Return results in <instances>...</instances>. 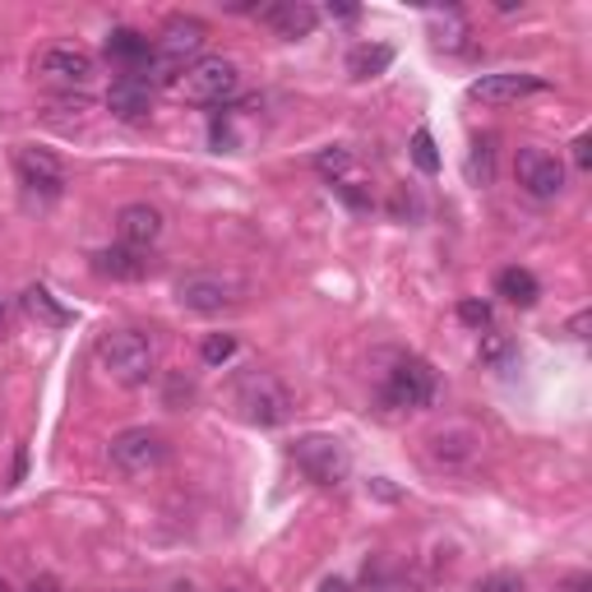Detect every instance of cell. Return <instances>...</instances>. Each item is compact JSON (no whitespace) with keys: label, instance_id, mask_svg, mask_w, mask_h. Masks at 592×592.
<instances>
[{"label":"cell","instance_id":"1","mask_svg":"<svg viewBox=\"0 0 592 592\" xmlns=\"http://www.w3.org/2000/svg\"><path fill=\"white\" fill-rule=\"evenodd\" d=\"M93 357H98V370L107 380L139 389L158 375V343L144 334V329H107V334L93 343Z\"/></svg>","mask_w":592,"mask_h":592},{"label":"cell","instance_id":"2","mask_svg":"<svg viewBox=\"0 0 592 592\" xmlns=\"http://www.w3.org/2000/svg\"><path fill=\"white\" fill-rule=\"evenodd\" d=\"M107 459H111V467L121 472V477L139 482V477H153V472L172 459V444H168L162 431H153V426H126V431L111 435Z\"/></svg>","mask_w":592,"mask_h":592},{"label":"cell","instance_id":"3","mask_svg":"<svg viewBox=\"0 0 592 592\" xmlns=\"http://www.w3.org/2000/svg\"><path fill=\"white\" fill-rule=\"evenodd\" d=\"M246 278H236V273H213V269H200V273H185L176 278V305L181 311H191V315H223L232 311V305H241L246 301Z\"/></svg>","mask_w":592,"mask_h":592},{"label":"cell","instance_id":"4","mask_svg":"<svg viewBox=\"0 0 592 592\" xmlns=\"http://www.w3.org/2000/svg\"><path fill=\"white\" fill-rule=\"evenodd\" d=\"M292 463L301 467L305 482H315L324 491H334L352 477V454L338 435H324V431H311V435H297L292 444Z\"/></svg>","mask_w":592,"mask_h":592},{"label":"cell","instance_id":"5","mask_svg":"<svg viewBox=\"0 0 592 592\" xmlns=\"http://www.w3.org/2000/svg\"><path fill=\"white\" fill-rule=\"evenodd\" d=\"M176 93L185 103L223 107V103H232L236 93H241V65H236L232 56H204L176 79Z\"/></svg>","mask_w":592,"mask_h":592},{"label":"cell","instance_id":"6","mask_svg":"<svg viewBox=\"0 0 592 592\" xmlns=\"http://www.w3.org/2000/svg\"><path fill=\"white\" fill-rule=\"evenodd\" d=\"M236 402H241V412H246V421H255V426H265V431H273V426H288V417H292V389L278 380V375H269V370H250V375H241L236 380Z\"/></svg>","mask_w":592,"mask_h":592},{"label":"cell","instance_id":"7","mask_svg":"<svg viewBox=\"0 0 592 592\" xmlns=\"http://www.w3.org/2000/svg\"><path fill=\"white\" fill-rule=\"evenodd\" d=\"M421 444H426L431 467H440V472H472L486 454V435L477 431V426H467V421H444Z\"/></svg>","mask_w":592,"mask_h":592},{"label":"cell","instance_id":"8","mask_svg":"<svg viewBox=\"0 0 592 592\" xmlns=\"http://www.w3.org/2000/svg\"><path fill=\"white\" fill-rule=\"evenodd\" d=\"M33 75L42 84L61 88V93H75V88L84 93L93 79H98V61L75 42H52V46H42V52L33 56Z\"/></svg>","mask_w":592,"mask_h":592},{"label":"cell","instance_id":"9","mask_svg":"<svg viewBox=\"0 0 592 592\" xmlns=\"http://www.w3.org/2000/svg\"><path fill=\"white\" fill-rule=\"evenodd\" d=\"M14 176L23 185V195L37 204H56L65 195V168H61V158L46 149H33V144L14 149Z\"/></svg>","mask_w":592,"mask_h":592},{"label":"cell","instance_id":"10","mask_svg":"<svg viewBox=\"0 0 592 592\" xmlns=\"http://www.w3.org/2000/svg\"><path fill=\"white\" fill-rule=\"evenodd\" d=\"M435 370L417 362V357H402L394 370H389V380H385V408L394 412H408V408H431L435 402Z\"/></svg>","mask_w":592,"mask_h":592},{"label":"cell","instance_id":"11","mask_svg":"<svg viewBox=\"0 0 592 592\" xmlns=\"http://www.w3.org/2000/svg\"><path fill=\"white\" fill-rule=\"evenodd\" d=\"M551 84L541 75H524V69H495V75H482L467 84V98L482 103V107H509V103H524L532 93H547Z\"/></svg>","mask_w":592,"mask_h":592},{"label":"cell","instance_id":"12","mask_svg":"<svg viewBox=\"0 0 592 592\" xmlns=\"http://www.w3.org/2000/svg\"><path fill=\"white\" fill-rule=\"evenodd\" d=\"M514 176H518V185L532 195V200H556L560 191H564V162L556 158V153H547V149H537V144H528V149H518V158H514Z\"/></svg>","mask_w":592,"mask_h":592},{"label":"cell","instance_id":"13","mask_svg":"<svg viewBox=\"0 0 592 592\" xmlns=\"http://www.w3.org/2000/svg\"><path fill=\"white\" fill-rule=\"evenodd\" d=\"M162 232H168V218H162V208H153L144 200H134V204H126L121 213H116V236H121V246H130V250L158 246Z\"/></svg>","mask_w":592,"mask_h":592},{"label":"cell","instance_id":"14","mask_svg":"<svg viewBox=\"0 0 592 592\" xmlns=\"http://www.w3.org/2000/svg\"><path fill=\"white\" fill-rule=\"evenodd\" d=\"M107 111L121 126H144L153 116V84L134 79V75H116L107 88Z\"/></svg>","mask_w":592,"mask_h":592},{"label":"cell","instance_id":"15","mask_svg":"<svg viewBox=\"0 0 592 592\" xmlns=\"http://www.w3.org/2000/svg\"><path fill=\"white\" fill-rule=\"evenodd\" d=\"M259 23H269L278 37H311L320 29V10L311 0H273V6H259Z\"/></svg>","mask_w":592,"mask_h":592},{"label":"cell","instance_id":"16","mask_svg":"<svg viewBox=\"0 0 592 592\" xmlns=\"http://www.w3.org/2000/svg\"><path fill=\"white\" fill-rule=\"evenodd\" d=\"M88 269L111 282H144L153 273L149 250H130V246H103L88 255Z\"/></svg>","mask_w":592,"mask_h":592},{"label":"cell","instance_id":"17","mask_svg":"<svg viewBox=\"0 0 592 592\" xmlns=\"http://www.w3.org/2000/svg\"><path fill=\"white\" fill-rule=\"evenodd\" d=\"M426 29H431V46L444 56H463L472 52V23L463 10L444 6V10H426Z\"/></svg>","mask_w":592,"mask_h":592},{"label":"cell","instance_id":"18","mask_svg":"<svg viewBox=\"0 0 592 592\" xmlns=\"http://www.w3.org/2000/svg\"><path fill=\"white\" fill-rule=\"evenodd\" d=\"M107 61L121 65V75L144 79L149 65H153V42L144 33H134V29H111L107 33Z\"/></svg>","mask_w":592,"mask_h":592},{"label":"cell","instance_id":"19","mask_svg":"<svg viewBox=\"0 0 592 592\" xmlns=\"http://www.w3.org/2000/svg\"><path fill=\"white\" fill-rule=\"evenodd\" d=\"M495 292H500L509 305H524V311H528V305H537V297H541V282L528 273V269H500V278H495Z\"/></svg>","mask_w":592,"mask_h":592},{"label":"cell","instance_id":"20","mask_svg":"<svg viewBox=\"0 0 592 592\" xmlns=\"http://www.w3.org/2000/svg\"><path fill=\"white\" fill-rule=\"evenodd\" d=\"M19 301H23V311H29L37 324H46V329H65L69 320H75V315H69V311H65V305H61L52 292H46V288H29V292H23Z\"/></svg>","mask_w":592,"mask_h":592},{"label":"cell","instance_id":"21","mask_svg":"<svg viewBox=\"0 0 592 592\" xmlns=\"http://www.w3.org/2000/svg\"><path fill=\"white\" fill-rule=\"evenodd\" d=\"M394 65V46H357V52L347 56V75L352 79H375V75H385V69Z\"/></svg>","mask_w":592,"mask_h":592},{"label":"cell","instance_id":"22","mask_svg":"<svg viewBox=\"0 0 592 592\" xmlns=\"http://www.w3.org/2000/svg\"><path fill=\"white\" fill-rule=\"evenodd\" d=\"M352 168H357V158H352V149H343V144L320 149V153H315V172H320L329 185L352 181Z\"/></svg>","mask_w":592,"mask_h":592},{"label":"cell","instance_id":"23","mask_svg":"<svg viewBox=\"0 0 592 592\" xmlns=\"http://www.w3.org/2000/svg\"><path fill=\"white\" fill-rule=\"evenodd\" d=\"M495 176V139H472V153H467V181L472 185H491Z\"/></svg>","mask_w":592,"mask_h":592},{"label":"cell","instance_id":"24","mask_svg":"<svg viewBox=\"0 0 592 592\" xmlns=\"http://www.w3.org/2000/svg\"><path fill=\"white\" fill-rule=\"evenodd\" d=\"M412 162H417L426 176H435V172H440V153H435L431 130H417V134H412Z\"/></svg>","mask_w":592,"mask_h":592},{"label":"cell","instance_id":"25","mask_svg":"<svg viewBox=\"0 0 592 592\" xmlns=\"http://www.w3.org/2000/svg\"><path fill=\"white\" fill-rule=\"evenodd\" d=\"M200 357H204L208 366H227V362L236 357V334H208L204 347H200Z\"/></svg>","mask_w":592,"mask_h":592},{"label":"cell","instance_id":"26","mask_svg":"<svg viewBox=\"0 0 592 592\" xmlns=\"http://www.w3.org/2000/svg\"><path fill=\"white\" fill-rule=\"evenodd\" d=\"M482 362L495 366V370L509 366V362H514V343H509L505 334H482Z\"/></svg>","mask_w":592,"mask_h":592},{"label":"cell","instance_id":"27","mask_svg":"<svg viewBox=\"0 0 592 592\" xmlns=\"http://www.w3.org/2000/svg\"><path fill=\"white\" fill-rule=\"evenodd\" d=\"M459 320L467 329H491V305L477 301V297H467V301H459Z\"/></svg>","mask_w":592,"mask_h":592},{"label":"cell","instance_id":"28","mask_svg":"<svg viewBox=\"0 0 592 592\" xmlns=\"http://www.w3.org/2000/svg\"><path fill=\"white\" fill-rule=\"evenodd\" d=\"M334 195H338L343 204H352V208H370V191H357V181H338Z\"/></svg>","mask_w":592,"mask_h":592},{"label":"cell","instance_id":"29","mask_svg":"<svg viewBox=\"0 0 592 592\" xmlns=\"http://www.w3.org/2000/svg\"><path fill=\"white\" fill-rule=\"evenodd\" d=\"M477 592H524V579L518 574H491L477 583Z\"/></svg>","mask_w":592,"mask_h":592},{"label":"cell","instance_id":"30","mask_svg":"<svg viewBox=\"0 0 592 592\" xmlns=\"http://www.w3.org/2000/svg\"><path fill=\"white\" fill-rule=\"evenodd\" d=\"M574 168L579 172H592V134H579L574 139Z\"/></svg>","mask_w":592,"mask_h":592},{"label":"cell","instance_id":"31","mask_svg":"<svg viewBox=\"0 0 592 592\" xmlns=\"http://www.w3.org/2000/svg\"><path fill=\"white\" fill-rule=\"evenodd\" d=\"M564 329H570V338H574V343H588V329H592V315H588V311H574V315H570V324H564Z\"/></svg>","mask_w":592,"mask_h":592},{"label":"cell","instance_id":"32","mask_svg":"<svg viewBox=\"0 0 592 592\" xmlns=\"http://www.w3.org/2000/svg\"><path fill=\"white\" fill-rule=\"evenodd\" d=\"M324 14L334 19V23H357V19H362V6H329Z\"/></svg>","mask_w":592,"mask_h":592},{"label":"cell","instance_id":"33","mask_svg":"<svg viewBox=\"0 0 592 592\" xmlns=\"http://www.w3.org/2000/svg\"><path fill=\"white\" fill-rule=\"evenodd\" d=\"M556 592H592V574H570V579H560Z\"/></svg>","mask_w":592,"mask_h":592},{"label":"cell","instance_id":"34","mask_svg":"<svg viewBox=\"0 0 592 592\" xmlns=\"http://www.w3.org/2000/svg\"><path fill=\"white\" fill-rule=\"evenodd\" d=\"M23 592H65V588H61L56 579H33V583L23 588Z\"/></svg>","mask_w":592,"mask_h":592},{"label":"cell","instance_id":"35","mask_svg":"<svg viewBox=\"0 0 592 592\" xmlns=\"http://www.w3.org/2000/svg\"><path fill=\"white\" fill-rule=\"evenodd\" d=\"M324 592H347V583H343V579H334V583H324Z\"/></svg>","mask_w":592,"mask_h":592},{"label":"cell","instance_id":"36","mask_svg":"<svg viewBox=\"0 0 592 592\" xmlns=\"http://www.w3.org/2000/svg\"><path fill=\"white\" fill-rule=\"evenodd\" d=\"M6 324H10V311H6V301H0V334H6Z\"/></svg>","mask_w":592,"mask_h":592},{"label":"cell","instance_id":"37","mask_svg":"<svg viewBox=\"0 0 592 592\" xmlns=\"http://www.w3.org/2000/svg\"><path fill=\"white\" fill-rule=\"evenodd\" d=\"M172 592H195V588H191V583H176V588H172Z\"/></svg>","mask_w":592,"mask_h":592},{"label":"cell","instance_id":"38","mask_svg":"<svg viewBox=\"0 0 592 592\" xmlns=\"http://www.w3.org/2000/svg\"><path fill=\"white\" fill-rule=\"evenodd\" d=\"M0 592H14V588H10V583H6V579H0Z\"/></svg>","mask_w":592,"mask_h":592}]
</instances>
